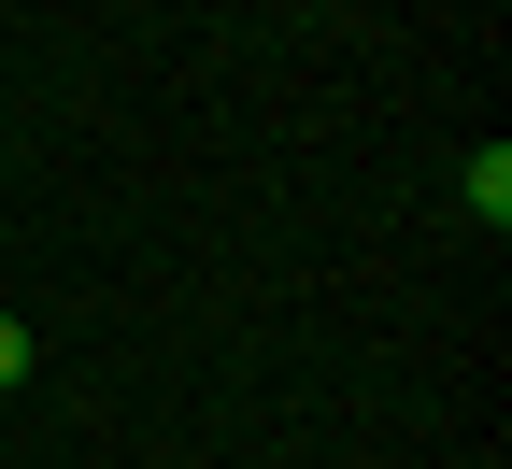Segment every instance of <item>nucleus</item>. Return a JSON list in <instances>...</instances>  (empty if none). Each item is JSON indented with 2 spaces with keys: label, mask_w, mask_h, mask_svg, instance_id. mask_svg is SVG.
<instances>
[{
  "label": "nucleus",
  "mask_w": 512,
  "mask_h": 469,
  "mask_svg": "<svg viewBox=\"0 0 512 469\" xmlns=\"http://www.w3.org/2000/svg\"><path fill=\"white\" fill-rule=\"evenodd\" d=\"M29 384V313H0V398Z\"/></svg>",
  "instance_id": "2"
},
{
  "label": "nucleus",
  "mask_w": 512,
  "mask_h": 469,
  "mask_svg": "<svg viewBox=\"0 0 512 469\" xmlns=\"http://www.w3.org/2000/svg\"><path fill=\"white\" fill-rule=\"evenodd\" d=\"M456 199H470V214H484V228H512V143H484V157L456 171Z\"/></svg>",
  "instance_id": "1"
}]
</instances>
